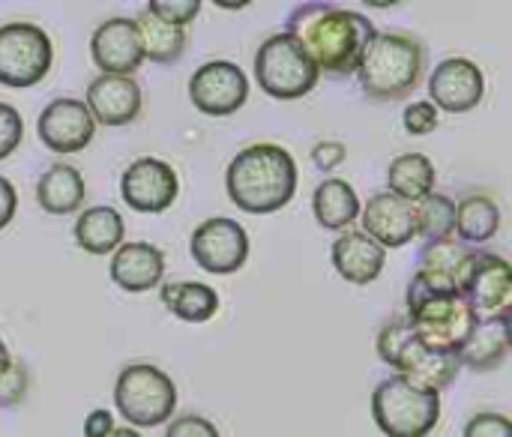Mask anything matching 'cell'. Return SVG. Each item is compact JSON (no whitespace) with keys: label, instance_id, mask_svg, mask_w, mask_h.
Wrapping results in <instances>:
<instances>
[{"label":"cell","instance_id":"cell-1","mask_svg":"<svg viewBox=\"0 0 512 437\" xmlns=\"http://www.w3.org/2000/svg\"><path fill=\"white\" fill-rule=\"evenodd\" d=\"M285 33H291L300 42V48L318 66V72L342 78L357 72L363 51L369 48L378 30L363 12L312 0L291 9Z\"/></svg>","mask_w":512,"mask_h":437},{"label":"cell","instance_id":"cell-2","mask_svg":"<svg viewBox=\"0 0 512 437\" xmlns=\"http://www.w3.org/2000/svg\"><path fill=\"white\" fill-rule=\"evenodd\" d=\"M300 171L297 159L270 141H258L243 147L225 174V189L231 204H237L243 213L267 216L291 204L297 195Z\"/></svg>","mask_w":512,"mask_h":437},{"label":"cell","instance_id":"cell-3","mask_svg":"<svg viewBox=\"0 0 512 437\" xmlns=\"http://www.w3.org/2000/svg\"><path fill=\"white\" fill-rule=\"evenodd\" d=\"M423 66H426V48L417 36L384 30L375 33V39L363 51L357 78L369 99L393 102V99H405L420 84Z\"/></svg>","mask_w":512,"mask_h":437},{"label":"cell","instance_id":"cell-4","mask_svg":"<svg viewBox=\"0 0 512 437\" xmlns=\"http://www.w3.org/2000/svg\"><path fill=\"white\" fill-rule=\"evenodd\" d=\"M405 306H408V318L405 324L411 327L414 339L429 348L432 354H444V357H459V351L465 348L468 336L477 327L474 312L465 306L462 297H450V294H432L426 291L420 282L411 279L408 294H405Z\"/></svg>","mask_w":512,"mask_h":437},{"label":"cell","instance_id":"cell-5","mask_svg":"<svg viewBox=\"0 0 512 437\" xmlns=\"http://www.w3.org/2000/svg\"><path fill=\"white\" fill-rule=\"evenodd\" d=\"M378 357L396 372V378L420 387V390H432V393H444L456 375L462 372L459 357H444V354H432L429 348H423L411 327L405 321H387L378 330L375 339Z\"/></svg>","mask_w":512,"mask_h":437},{"label":"cell","instance_id":"cell-6","mask_svg":"<svg viewBox=\"0 0 512 437\" xmlns=\"http://www.w3.org/2000/svg\"><path fill=\"white\" fill-rule=\"evenodd\" d=\"M114 405L129 429H156L174 420L177 384L168 372L150 363H132L117 375Z\"/></svg>","mask_w":512,"mask_h":437},{"label":"cell","instance_id":"cell-7","mask_svg":"<svg viewBox=\"0 0 512 437\" xmlns=\"http://www.w3.org/2000/svg\"><path fill=\"white\" fill-rule=\"evenodd\" d=\"M318 81H321L318 66L309 60L300 42L285 30L267 36L255 51V84L273 99L282 102L303 99L318 87Z\"/></svg>","mask_w":512,"mask_h":437},{"label":"cell","instance_id":"cell-8","mask_svg":"<svg viewBox=\"0 0 512 437\" xmlns=\"http://www.w3.org/2000/svg\"><path fill=\"white\" fill-rule=\"evenodd\" d=\"M372 417L387 437H429L441 420V396L393 375L378 384Z\"/></svg>","mask_w":512,"mask_h":437},{"label":"cell","instance_id":"cell-9","mask_svg":"<svg viewBox=\"0 0 512 437\" xmlns=\"http://www.w3.org/2000/svg\"><path fill=\"white\" fill-rule=\"evenodd\" d=\"M54 63L51 36L33 21H9L0 27V84L3 87H33Z\"/></svg>","mask_w":512,"mask_h":437},{"label":"cell","instance_id":"cell-10","mask_svg":"<svg viewBox=\"0 0 512 437\" xmlns=\"http://www.w3.org/2000/svg\"><path fill=\"white\" fill-rule=\"evenodd\" d=\"M465 306L474 312L477 321H498L512 315V267L507 258L495 252L474 249L462 294Z\"/></svg>","mask_w":512,"mask_h":437},{"label":"cell","instance_id":"cell-11","mask_svg":"<svg viewBox=\"0 0 512 437\" xmlns=\"http://www.w3.org/2000/svg\"><path fill=\"white\" fill-rule=\"evenodd\" d=\"M249 231L225 216L204 219L189 240L192 261L213 276H231L246 267L249 261Z\"/></svg>","mask_w":512,"mask_h":437},{"label":"cell","instance_id":"cell-12","mask_svg":"<svg viewBox=\"0 0 512 437\" xmlns=\"http://www.w3.org/2000/svg\"><path fill=\"white\" fill-rule=\"evenodd\" d=\"M189 99L207 117H231L249 102V78L234 60H207L189 78Z\"/></svg>","mask_w":512,"mask_h":437},{"label":"cell","instance_id":"cell-13","mask_svg":"<svg viewBox=\"0 0 512 437\" xmlns=\"http://www.w3.org/2000/svg\"><path fill=\"white\" fill-rule=\"evenodd\" d=\"M120 195L138 213H165L180 195V180L168 162L156 156H141L123 171Z\"/></svg>","mask_w":512,"mask_h":437},{"label":"cell","instance_id":"cell-14","mask_svg":"<svg viewBox=\"0 0 512 437\" xmlns=\"http://www.w3.org/2000/svg\"><path fill=\"white\" fill-rule=\"evenodd\" d=\"M90 57L102 75L132 78V72L141 69L144 63V45L135 18L126 15L105 18L90 36Z\"/></svg>","mask_w":512,"mask_h":437},{"label":"cell","instance_id":"cell-15","mask_svg":"<svg viewBox=\"0 0 512 437\" xmlns=\"http://www.w3.org/2000/svg\"><path fill=\"white\" fill-rule=\"evenodd\" d=\"M486 96L483 69L468 57H447L429 75V102L447 114L474 111Z\"/></svg>","mask_w":512,"mask_h":437},{"label":"cell","instance_id":"cell-16","mask_svg":"<svg viewBox=\"0 0 512 437\" xmlns=\"http://www.w3.org/2000/svg\"><path fill=\"white\" fill-rule=\"evenodd\" d=\"M36 132H39V141L51 153L72 156V153H81L93 141L96 123H93V117L81 99L63 96V99H54L42 108Z\"/></svg>","mask_w":512,"mask_h":437},{"label":"cell","instance_id":"cell-17","mask_svg":"<svg viewBox=\"0 0 512 437\" xmlns=\"http://www.w3.org/2000/svg\"><path fill=\"white\" fill-rule=\"evenodd\" d=\"M363 234H369L381 249H402L417 237V204L393 192L372 195L360 210Z\"/></svg>","mask_w":512,"mask_h":437},{"label":"cell","instance_id":"cell-18","mask_svg":"<svg viewBox=\"0 0 512 437\" xmlns=\"http://www.w3.org/2000/svg\"><path fill=\"white\" fill-rule=\"evenodd\" d=\"M474 249L459 243V240H435L426 243L420 252V264L414 273V282H420L426 291L432 294H450L459 297L462 294V282L468 273Z\"/></svg>","mask_w":512,"mask_h":437},{"label":"cell","instance_id":"cell-19","mask_svg":"<svg viewBox=\"0 0 512 437\" xmlns=\"http://www.w3.org/2000/svg\"><path fill=\"white\" fill-rule=\"evenodd\" d=\"M84 105L99 126H129L141 114V87L135 78L99 75L87 84Z\"/></svg>","mask_w":512,"mask_h":437},{"label":"cell","instance_id":"cell-20","mask_svg":"<svg viewBox=\"0 0 512 437\" xmlns=\"http://www.w3.org/2000/svg\"><path fill=\"white\" fill-rule=\"evenodd\" d=\"M111 282L129 294H144L153 291L156 285H162L165 279V255L144 240H132L123 243L114 255H111Z\"/></svg>","mask_w":512,"mask_h":437},{"label":"cell","instance_id":"cell-21","mask_svg":"<svg viewBox=\"0 0 512 437\" xmlns=\"http://www.w3.org/2000/svg\"><path fill=\"white\" fill-rule=\"evenodd\" d=\"M333 267L336 273L351 282V285H369L381 276L384 264H387V249H381L369 234H363L360 228H348L336 237L333 249H330Z\"/></svg>","mask_w":512,"mask_h":437},{"label":"cell","instance_id":"cell-22","mask_svg":"<svg viewBox=\"0 0 512 437\" xmlns=\"http://www.w3.org/2000/svg\"><path fill=\"white\" fill-rule=\"evenodd\" d=\"M360 210L363 204L354 186L342 177H327L312 192V213L324 231H336V234L348 231L360 219Z\"/></svg>","mask_w":512,"mask_h":437},{"label":"cell","instance_id":"cell-23","mask_svg":"<svg viewBox=\"0 0 512 437\" xmlns=\"http://www.w3.org/2000/svg\"><path fill=\"white\" fill-rule=\"evenodd\" d=\"M72 237L81 246V252H87V255H114L126 243L123 240L126 225L114 207L99 204V207L81 210V216L72 228Z\"/></svg>","mask_w":512,"mask_h":437},{"label":"cell","instance_id":"cell-24","mask_svg":"<svg viewBox=\"0 0 512 437\" xmlns=\"http://www.w3.org/2000/svg\"><path fill=\"white\" fill-rule=\"evenodd\" d=\"M84 195H87V186H84L81 171L66 162L51 165L36 183V204L51 216H69L81 210Z\"/></svg>","mask_w":512,"mask_h":437},{"label":"cell","instance_id":"cell-25","mask_svg":"<svg viewBox=\"0 0 512 437\" xmlns=\"http://www.w3.org/2000/svg\"><path fill=\"white\" fill-rule=\"evenodd\" d=\"M510 354V318L477 321L465 348L459 351L462 369L471 372H495Z\"/></svg>","mask_w":512,"mask_h":437},{"label":"cell","instance_id":"cell-26","mask_svg":"<svg viewBox=\"0 0 512 437\" xmlns=\"http://www.w3.org/2000/svg\"><path fill=\"white\" fill-rule=\"evenodd\" d=\"M159 300L186 324H204L219 312V294L204 282H165Z\"/></svg>","mask_w":512,"mask_h":437},{"label":"cell","instance_id":"cell-27","mask_svg":"<svg viewBox=\"0 0 512 437\" xmlns=\"http://www.w3.org/2000/svg\"><path fill=\"white\" fill-rule=\"evenodd\" d=\"M387 192L405 201H423L435 192V165L426 153H402L387 168Z\"/></svg>","mask_w":512,"mask_h":437},{"label":"cell","instance_id":"cell-28","mask_svg":"<svg viewBox=\"0 0 512 437\" xmlns=\"http://www.w3.org/2000/svg\"><path fill=\"white\" fill-rule=\"evenodd\" d=\"M501 228V207L489 195H468L456 204V237L465 246L489 243Z\"/></svg>","mask_w":512,"mask_h":437},{"label":"cell","instance_id":"cell-29","mask_svg":"<svg viewBox=\"0 0 512 437\" xmlns=\"http://www.w3.org/2000/svg\"><path fill=\"white\" fill-rule=\"evenodd\" d=\"M138 33H141V45H144V60L153 63H174L183 51H186V30L174 27L162 18H156L153 12H141L135 18Z\"/></svg>","mask_w":512,"mask_h":437},{"label":"cell","instance_id":"cell-30","mask_svg":"<svg viewBox=\"0 0 512 437\" xmlns=\"http://www.w3.org/2000/svg\"><path fill=\"white\" fill-rule=\"evenodd\" d=\"M456 231V201L444 192H432L417 201V237L426 243L450 240Z\"/></svg>","mask_w":512,"mask_h":437},{"label":"cell","instance_id":"cell-31","mask_svg":"<svg viewBox=\"0 0 512 437\" xmlns=\"http://www.w3.org/2000/svg\"><path fill=\"white\" fill-rule=\"evenodd\" d=\"M147 12L186 30V24H192L201 12V0H150Z\"/></svg>","mask_w":512,"mask_h":437},{"label":"cell","instance_id":"cell-32","mask_svg":"<svg viewBox=\"0 0 512 437\" xmlns=\"http://www.w3.org/2000/svg\"><path fill=\"white\" fill-rule=\"evenodd\" d=\"M441 123V111L429 99H417L402 111V126L408 135H429Z\"/></svg>","mask_w":512,"mask_h":437},{"label":"cell","instance_id":"cell-33","mask_svg":"<svg viewBox=\"0 0 512 437\" xmlns=\"http://www.w3.org/2000/svg\"><path fill=\"white\" fill-rule=\"evenodd\" d=\"M24 138V120L15 105L0 102V159L12 156Z\"/></svg>","mask_w":512,"mask_h":437},{"label":"cell","instance_id":"cell-34","mask_svg":"<svg viewBox=\"0 0 512 437\" xmlns=\"http://www.w3.org/2000/svg\"><path fill=\"white\" fill-rule=\"evenodd\" d=\"M27 387H30V378H27L24 366L12 360V366H9V369L3 372V378H0V408H15V405H21L24 396H27Z\"/></svg>","mask_w":512,"mask_h":437},{"label":"cell","instance_id":"cell-35","mask_svg":"<svg viewBox=\"0 0 512 437\" xmlns=\"http://www.w3.org/2000/svg\"><path fill=\"white\" fill-rule=\"evenodd\" d=\"M465 437H512V420L507 414H474L465 423Z\"/></svg>","mask_w":512,"mask_h":437},{"label":"cell","instance_id":"cell-36","mask_svg":"<svg viewBox=\"0 0 512 437\" xmlns=\"http://www.w3.org/2000/svg\"><path fill=\"white\" fill-rule=\"evenodd\" d=\"M165 437H222V435H219V429H216L207 417L183 414V417H177V420H168Z\"/></svg>","mask_w":512,"mask_h":437},{"label":"cell","instance_id":"cell-37","mask_svg":"<svg viewBox=\"0 0 512 437\" xmlns=\"http://www.w3.org/2000/svg\"><path fill=\"white\" fill-rule=\"evenodd\" d=\"M345 159H348V147H345L342 141H321V144L312 147V162H315V168L324 171V174L336 171Z\"/></svg>","mask_w":512,"mask_h":437},{"label":"cell","instance_id":"cell-38","mask_svg":"<svg viewBox=\"0 0 512 437\" xmlns=\"http://www.w3.org/2000/svg\"><path fill=\"white\" fill-rule=\"evenodd\" d=\"M15 213H18V192L6 177H0V231L9 228Z\"/></svg>","mask_w":512,"mask_h":437},{"label":"cell","instance_id":"cell-39","mask_svg":"<svg viewBox=\"0 0 512 437\" xmlns=\"http://www.w3.org/2000/svg\"><path fill=\"white\" fill-rule=\"evenodd\" d=\"M114 429L117 426L108 411H90V417L84 420V437H108Z\"/></svg>","mask_w":512,"mask_h":437},{"label":"cell","instance_id":"cell-40","mask_svg":"<svg viewBox=\"0 0 512 437\" xmlns=\"http://www.w3.org/2000/svg\"><path fill=\"white\" fill-rule=\"evenodd\" d=\"M12 366V357H9V348L3 345V339H0V378H3V372Z\"/></svg>","mask_w":512,"mask_h":437},{"label":"cell","instance_id":"cell-41","mask_svg":"<svg viewBox=\"0 0 512 437\" xmlns=\"http://www.w3.org/2000/svg\"><path fill=\"white\" fill-rule=\"evenodd\" d=\"M108 437H141V435H138L135 429H129V426H123V429H114Z\"/></svg>","mask_w":512,"mask_h":437}]
</instances>
